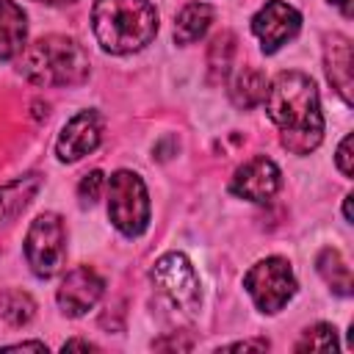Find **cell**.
Wrapping results in <instances>:
<instances>
[{"instance_id":"7c38bea8","label":"cell","mask_w":354,"mask_h":354,"mask_svg":"<svg viewBox=\"0 0 354 354\" xmlns=\"http://www.w3.org/2000/svg\"><path fill=\"white\" fill-rule=\"evenodd\" d=\"M324 64H326V77L332 88L343 97L346 105H351V88H354V55H351V39L343 33H332L324 47Z\"/></svg>"},{"instance_id":"9c48e42d","label":"cell","mask_w":354,"mask_h":354,"mask_svg":"<svg viewBox=\"0 0 354 354\" xmlns=\"http://www.w3.org/2000/svg\"><path fill=\"white\" fill-rule=\"evenodd\" d=\"M100 138H102V119H100V113L97 111H80L58 133L55 155L64 163H75L83 155L94 152L100 147Z\"/></svg>"},{"instance_id":"7402d4cb","label":"cell","mask_w":354,"mask_h":354,"mask_svg":"<svg viewBox=\"0 0 354 354\" xmlns=\"http://www.w3.org/2000/svg\"><path fill=\"white\" fill-rule=\"evenodd\" d=\"M224 351H266L268 348V340L263 337H254V340H241V343H230V346H221Z\"/></svg>"},{"instance_id":"8fae6325","label":"cell","mask_w":354,"mask_h":354,"mask_svg":"<svg viewBox=\"0 0 354 354\" xmlns=\"http://www.w3.org/2000/svg\"><path fill=\"white\" fill-rule=\"evenodd\" d=\"M279 177L282 174H279L277 163L263 158V155H257V158L246 160L235 171L232 183H230V191L235 196H241V199H249V202H266V199H271L277 194Z\"/></svg>"},{"instance_id":"cb8c5ba5","label":"cell","mask_w":354,"mask_h":354,"mask_svg":"<svg viewBox=\"0 0 354 354\" xmlns=\"http://www.w3.org/2000/svg\"><path fill=\"white\" fill-rule=\"evenodd\" d=\"M6 348H17V351H47V346L44 343H14V346H6Z\"/></svg>"},{"instance_id":"277c9868","label":"cell","mask_w":354,"mask_h":354,"mask_svg":"<svg viewBox=\"0 0 354 354\" xmlns=\"http://www.w3.org/2000/svg\"><path fill=\"white\" fill-rule=\"evenodd\" d=\"M108 218L127 238H138L149 227V196H147L144 180L136 171L119 169L111 174V180H108Z\"/></svg>"},{"instance_id":"3957f363","label":"cell","mask_w":354,"mask_h":354,"mask_svg":"<svg viewBox=\"0 0 354 354\" xmlns=\"http://www.w3.org/2000/svg\"><path fill=\"white\" fill-rule=\"evenodd\" d=\"M88 55L69 36H41L25 44L19 72L36 86H77L88 77Z\"/></svg>"},{"instance_id":"5bb4252c","label":"cell","mask_w":354,"mask_h":354,"mask_svg":"<svg viewBox=\"0 0 354 354\" xmlns=\"http://www.w3.org/2000/svg\"><path fill=\"white\" fill-rule=\"evenodd\" d=\"M39 185H41V177L36 171L22 174V177L0 185V224H6L8 218H14L17 213H22L30 205V199L36 196Z\"/></svg>"},{"instance_id":"d4e9b609","label":"cell","mask_w":354,"mask_h":354,"mask_svg":"<svg viewBox=\"0 0 354 354\" xmlns=\"http://www.w3.org/2000/svg\"><path fill=\"white\" fill-rule=\"evenodd\" d=\"M329 3H332V6H337V8H340V14H343L346 19L351 17V0H329Z\"/></svg>"},{"instance_id":"2e32d148","label":"cell","mask_w":354,"mask_h":354,"mask_svg":"<svg viewBox=\"0 0 354 354\" xmlns=\"http://www.w3.org/2000/svg\"><path fill=\"white\" fill-rule=\"evenodd\" d=\"M266 88H268V80H266V75H263L260 69H243V72H238V77L232 80L230 97H232L235 108L249 111V108H254V105L263 102Z\"/></svg>"},{"instance_id":"e0dca14e","label":"cell","mask_w":354,"mask_h":354,"mask_svg":"<svg viewBox=\"0 0 354 354\" xmlns=\"http://www.w3.org/2000/svg\"><path fill=\"white\" fill-rule=\"evenodd\" d=\"M318 274L324 277V282L337 293V296H351V268L343 260V254L337 249H324L318 254Z\"/></svg>"},{"instance_id":"7a4b0ae2","label":"cell","mask_w":354,"mask_h":354,"mask_svg":"<svg viewBox=\"0 0 354 354\" xmlns=\"http://www.w3.org/2000/svg\"><path fill=\"white\" fill-rule=\"evenodd\" d=\"M91 30L105 53L144 50L158 33V11L149 0H94Z\"/></svg>"},{"instance_id":"5b68a950","label":"cell","mask_w":354,"mask_h":354,"mask_svg":"<svg viewBox=\"0 0 354 354\" xmlns=\"http://www.w3.org/2000/svg\"><path fill=\"white\" fill-rule=\"evenodd\" d=\"M25 257L39 279H50L61 271L66 257V227L58 213H41L30 221L25 235Z\"/></svg>"},{"instance_id":"603a6c76","label":"cell","mask_w":354,"mask_h":354,"mask_svg":"<svg viewBox=\"0 0 354 354\" xmlns=\"http://www.w3.org/2000/svg\"><path fill=\"white\" fill-rule=\"evenodd\" d=\"M61 348H64V351H72V348H80V351H94L97 346H94V343H88V340H66Z\"/></svg>"},{"instance_id":"484cf974","label":"cell","mask_w":354,"mask_h":354,"mask_svg":"<svg viewBox=\"0 0 354 354\" xmlns=\"http://www.w3.org/2000/svg\"><path fill=\"white\" fill-rule=\"evenodd\" d=\"M351 199H354V196L348 194V196H346V202H343V216H346V221H348V224H351Z\"/></svg>"},{"instance_id":"44dd1931","label":"cell","mask_w":354,"mask_h":354,"mask_svg":"<svg viewBox=\"0 0 354 354\" xmlns=\"http://www.w3.org/2000/svg\"><path fill=\"white\" fill-rule=\"evenodd\" d=\"M337 169L343 171V177H351L354 174V166H351V136H346L337 147V158H335Z\"/></svg>"},{"instance_id":"6da1fadb","label":"cell","mask_w":354,"mask_h":354,"mask_svg":"<svg viewBox=\"0 0 354 354\" xmlns=\"http://www.w3.org/2000/svg\"><path fill=\"white\" fill-rule=\"evenodd\" d=\"M266 113L279 130V144L293 155H310L324 138L318 88L304 72H279L266 88Z\"/></svg>"},{"instance_id":"4fadbf2b","label":"cell","mask_w":354,"mask_h":354,"mask_svg":"<svg viewBox=\"0 0 354 354\" xmlns=\"http://www.w3.org/2000/svg\"><path fill=\"white\" fill-rule=\"evenodd\" d=\"M28 19L14 0H0V61H8L25 50Z\"/></svg>"},{"instance_id":"52a82bcc","label":"cell","mask_w":354,"mask_h":354,"mask_svg":"<svg viewBox=\"0 0 354 354\" xmlns=\"http://www.w3.org/2000/svg\"><path fill=\"white\" fill-rule=\"evenodd\" d=\"M152 282L160 288V293H166L171 299V304H177L183 313H196L199 310V277L191 266V260L183 252H166L155 260V266L149 268Z\"/></svg>"},{"instance_id":"ffe728a7","label":"cell","mask_w":354,"mask_h":354,"mask_svg":"<svg viewBox=\"0 0 354 354\" xmlns=\"http://www.w3.org/2000/svg\"><path fill=\"white\" fill-rule=\"evenodd\" d=\"M102 185H105V177H102L100 169H94V171L83 174V180H80V185H77V196H80L86 205H91V202H97Z\"/></svg>"},{"instance_id":"ac0fdd59","label":"cell","mask_w":354,"mask_h":354,"mask_svg":"<svg viewBox=\"0 0 354 354\" xmlns=\"http://www.w3.org/2000/svg\"><path fill=\"white\" fill-rule=\"evenodd\" d=\"M36 315V304L28 293L22 290H6L0 296V318L8 326H25Z\"/></svg>"},{"instance_id":"8992f818","label":"cell","mask_w":354,"mask_h":354,"mask_svg":"<svg viewBox=\"0 0 354 354\" xmlns=\"http://www.w3.org/2000/svg\"><path fill=\"white\" fill-rule=\"evenodd\" d=\"M243 288L257 304V310L274 315L293 299L296 277L285 257H266V260H257L243 274Z\"/></svg>"},{"instance_id":"ba28073f","label":"cell","mask_w":354,"mask_h":354,"mask_svg":"<svg viewBox=\"0 0 354 354\" xmlns=\"http://www.w3.org/2000/svg\"><path fill=\"white\" fill-rule=\"evenodd\" d=\"M299 28H301V14L285 0H268L252 17V33L260 39V47L266 55L277 53L290 39H296Z\"/></svg>"},{"instance_id":"4316f807","label":"cell","mask_w":354,"mask_h":354,"mask_svg":"<svg viewBox=\"0 0 354 354\" xmlns=\"http://www.w3.org/2000/svg\"><path fill=\"white\" fill-rule=\"evenodd\" d=\"M36 3H50V6H58V3H72V0H36Z\"/></svg>"},{"instance_id":"9a60e30c","label":"cell","mask_w":354,"mask_h":354,"mask_svg":"<svg viewBox=\"0 0 354 354\" xmlns=\"http://www.w3.org/2000/svg\"><path fill=\"white\" fill-rule=\"evenodd\" d=\"M213 22V8L207 3H188L177 19H174V41L177 44H194L199 41Z\"/></svg>"},{"instance_id":"30bf717a","label":"cell","mask_w":354,"mask_h":354,"mask_svg":"<svg viewBox=\"0 0 354 354\" xmlns=\"http://www.w3.org/2000/svg\"><path fill=\"white\" fill-rule=\"evenodd\" d=\"M102 290H105L102 277L88 266H77L64 277L55 299H58V307H61L64 315L80 318L100 301Z\"/></svg>"},{"instance_id":"d6986e66","label":"cell","mask_w":354,"mask_h":354,"mask_svg":"<svg viewBox=\"0 0 354 354\" xmlns=\"http://www.w3.org/2000/svg\"><path fill=\"white\" fill-rule=\"evenodd\" d=\"M296 351H337V329L332 324H315L293 346Z\"/></svg>"}]
</instances>
